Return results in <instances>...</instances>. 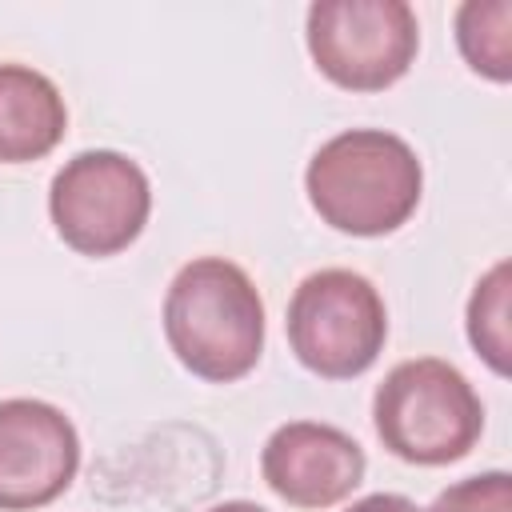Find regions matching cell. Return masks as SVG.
I'll return each mask as SVG.
<instances>
[{
  "label": "cell",
  "instance_id": "6",
  "mask_svg": "<svg viewBox=\"0 0 512 512\" xmlns=\"http://www.w3.org/2000/svg\"><path fill=\"white\" fill-rule=\"evenodd\" d=\"M48 216L72 252L108 260L132 248L152 216L148 172L116 148H84L52 176Z\"/></svg>",
  "mask_w": 512,
  "mask_h": 512
},
{
  "label": "cell",
  "instance_id": "9",
  "mask_svg": "<svg viewBox=\"0 0 512 512\" xmlns=\"http://www.w3.org/2000/svg\"><path fill=\"white\" fill-rule=\"evenodd\" d=\"M68 132L60 88L32 64H0V164L44 160Z\"/></svg>",
  "mask_w": 512,
  "mask_h": 512
},
{
  "label": "cell",
  "instance_id": "11",
  "mask_svg": "<svg viewBox=\"0 0 512 512\" xmlns=\"http://www.w3.org/2000/svg\"><path fill=\"white\" fill-rule=\"evenodd\" d=\"M456 48L464 64L492 80H512V0H464L456 8Z\"/></svg>",
  "mask_w": 512,
  "mask_h": 512
},
{
  "label": "cell",
  "instance_id": "4",
  "mask_svg": "<svg viewBox=\"0 0 512 512\" xmlns=\"http://www.w3.org/2000/svg\"><path fill=\"white\" fill-rule=\"evenodd\" d=\"M292 356L320 380L364 376L388 340V308L380 288L352 268H320L304 276L284 316Z\"/></svg>",
  "mask_w": 512,
  "mask_h": 512
},
{
  "label": "cell",
  "instance_id": "3",
  "mask_svg": "<svg viewBox=\"0 0 512 512\" xmlns=\"http://www.w3.org/2000/svg\"><path fill=\"white\" fill-rule=\"evenodd\" d=\"M372 424L380 444L416 468H440L464 460L484 432V404L472 380L440 360H400L372 396Z\"/></svg>",
  "mask_w": 512,
  "mask_h": 512
},
{
  "label": "cell",
  "instance_id": "13",
  "mask_svg": "<svg viewBox=\"0 0 512 512\" xmlns=\"http://www.w3.org/2000/svg\"><path fill=\"white\" fill-rule=\"evenodd\" d=\"M344 512H424V508H416V504H412L408 496H400V492H372V496L348 504Z\"/></svg>",
  "mask_w": 512,
  "mask_h": 512
},
{
  "label": "cell",
  "instance_id": "10",
  "mask_svg": "<svg viewBox=\"0 0 512 512\" xmlns=\"http://www.w3.org/2000/svg\"><path fill=\"white\" fill-rule=\"evenodd\" d=\"M508 300H512V264L496 260L468 296L464 308V332L472 352L496 372L508 376L512 372V324H508Z\"/></svg>",
  "mask_w": 512,
  "mask_h": 512
},
{
  "label": "cell",
  "instance_id": "2",
  "mask_svg": "<svg viewBox=\"0 0 512 512\" xmlns=\"http://www.w3.org/2000/svg\"><path fill=\"white\" fill-rule=\"evenodd\" d=\"M160 324L180 368L208 384L244 380L264 356L260 288L224 256H196L172 276Z\"/></svg>",
  "mask_w": 512,
  "mask_h": 512
},
{
  "label": "cell",
  "instance_id": "7",
  "mask_svg": "<svg viewBox=\"0 0 512 512\" xmlns=\"http://www.w3.org/2000/svg\"><path fill=\"white\" fill-rule=\"evenodd\" d=\"M80 472V432L64 408L32 396L0 400V512L60 500Z\"/></svg>",
  "mask_w": 512,
  "mask_h": 512
},
{
  "label": "cell",
  "instance_id": "12",
  "mask_svg": "<svg viewBox=\"0 0 512 512\" xmlns=\"http://www.w3.org/2000/svg\"><path fill=\"white\" fill-rule=\"evenodd\" d=\"M424 512H512V476L504 468L448 484Z\"/></svg>",
  "mask_w": 512,
  "mask_h": 512
},
{
  "label": "cell",
  "instance_id": "1",
  "mask_svg": "<svg viewBox=\"0 0 512 512\" xmlns=\"http://www.w3.org/2000/svg\"><path fill=\"white\" fill-rule=\"evenodd\" d=\"M304 192L332 232L376 240L404 228L420 208L424 164L416 148L388 128H348L312 152Z\"/></svg>",
  "mask_w": 512,
  "mask_h": 512
},
{
  "label": "cell",
  "instance_id": "14",
  "mask_svg": "<svg viewBox=\"0 0 512 512\" xmlns=\"http://www.w3.org/2000/svg\"><path fill=\"white\" fill-rule=\"evenodd\" d=\"M208 512H268V508L256 500H224V504H212Z\"/></svg>",
  "mask_w": 512,
  "mask_h": 512
},
{
  "label": "cell",
  "instance_id": "8",
  "mask_svg": "<svg viewBox=\"0 0 512 512\" xmlns=\"http://www.w3.org/2000/svg\"><path fill=\"white\" fill-rule=\"evenodd\" d=\"M368 472L364 448L336 424L288 420L260 448L264 484L292 508H332L348 500Z\"/></svg>",
  "mask_w": 512,
  "mask_h": 512
},
{
  "label": "cell",
  "instance_id": "5",
  "mask_svg": "<svg viewBox=\"0 0 512 512\" xmlns=\"http://www.w3.org/2000/svg\"><path fill=\"white\" fill-rule=\"evenodd\" d=\"M304 44L324 80L344 92H384L420 52V20L404 0H316Z\"/></svg>",
  "mask_w": 512,
  "mask_h": 512
}]
</instances>
